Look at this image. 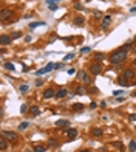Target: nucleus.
Returning <instances> with one entry per match:
<instances>
[{"label": "nucleus", "mask_w": 136, "mask_h": 152, "mask_svg": "<svg viewBox=\"0 0 136 152\" xmlns=\"http://www.w3.org/2000/svg\"><path fill=\"white\" fill-rule=\"evenodd\" d=\"M74 57V54H67L65 56V61H70V59H73Z\"/></svg>", "instance_id": "nucleus-36"}, {"label": "nucleus", "mask_w": 136, "mask_h": 152, "mask_svg": "<svg viewBox=\"0 0 136 152\" xmlns=\"http://www.w3.org/2000/svg\"><path fill=\"white\" fill-rule=\"evenodd\" d=\"M74 73H76L74 68H68V75H74Z\"/></svg>", "instance_id": "nucleus-37"}, {"label": "nucleus", "mask_w": 136, "mask_h": 152, "mask_svg": "<svg viewBox=\"0 0 136 152\" xmlns=\"http://www.w3.org/2000/svg\"><path fill=\"white\" fill-rule=\"evenodd\" d=\"M133 64H135V65H136V59H135V62H133Z\"/></svg>", "instance_id": "nucleus-47"}, {"label": "nucleus", "mask_w": 136, "mask_h": 152, "mask_svg": "<svg viewBox=\"0 0 136 152\" xmlns=\"http://www.w3.org/2000/svg\"><path fill=\"white\" fill-rule=\"evenodd\" d=\"M96 105H97L96 103H91V104H90V109H96Z\"/></svg>", "instance_id": "nucleus-44"}, {"label": "nucleus", "mask_w": 136, "mask_h": 152, "mask_svg": "<svg viewBox=\"0 0 136 152\" xmlns=\"http://www.w3.org/2000/svg\"><path fill=\"white\" fill-rule=\"evenodd\" d=\"M20 36H22V33H20V31H16V33H12V34H11V39H19Z\"/></svg>", "instance_id": "nucleus-24"}, {"label": "nucleus", "mask_w": 136, "mask_h": 152, "mask_svg": "<svg viewBox=\"0 0 136 152\" xmlns=\"http://www.w3.org/2000/svg\"><path fill=\"white\" fill-rule=\"evenodd\" d=\"M53 68H56V64H54V62H50L46 67H43V68H40V70H37V71H36V76H40V75H43V73H50Z\"/></svg>", "instance_id": "nucleus-2"}, {"label": "nucleus", "mask_w": 136, "mask_h": 152, "mask_svg": "<svg viewBox=\"0 0 136 152\" xmlns=\"http://www.w3.org/2000/svg\"><path fill=\"white\" fill-rule=\"evenodd\" d=\"M54 2H60V0H48V5H53Z\"/></svg>", "instance_id": "nucleus-43"}, {"label": "nucleus", "mask_w": 136, "mask_h": 152, "mask_svg": "<svg viewBox=\"0 0 136 152\" xmlns=\"http://www.w3.org/2000/svg\"><path fill=\"white\" fill-rule=\"evenodd\" d=\"M110 22H111V17H110V16H105L104 20H102L101 28H102V29H107V28H108V25H110Z\"/></svg>", "instance_id": "nucleus-6"}, {"label": "nucleus", "mask_w": 136, "mask_h": 152, "mask_svg": "<svg viewBox=\"0 0 136 152\" xmlns=\"http://www.w3.org/2000/svg\"><path fill=\"white\" fill-rule=\"evenodd\" d=\"M51 96H56L54 90H53V88H46V90L43 92V98H45V99H48V98H51Z\"/></svg>", "instance_id": "nucleus-9"}, {"label": "nucleus", "mask_w": 136, "mask_h": 152, "mask_svg": "<svg viewBox=\"0 0 136 152\" xmlns=\"http://www.w3.org/2000/svg\"><path fill=\"white\" fill-rule=\"evenodd\" d=\"M90 50H91V48H90V47H84V48H82V50H80V51H82V53H84V54H85V53H88V51H90Z\"/></svg>", "instance_id": "nucleus-35"}, {"label": "nucleus", "mask_w": 136, "mask_h": 152, "mask_svg": "<svg viewBox=\"0 0 136 152\" xmlns=\"http://www.w3.org/2000/svg\"><path fill=\"white\" fill-rule=\"evenodd\" d=\"M48 8H50L51 11H56L57 10V5H56V3H53V5H48Z\"/></svg>", "instance_id": "nucleus-33"}, {"label": "nucleus", "mask_w": 136, "mask_h": 152, "mask_svg": "<svg viewBox=\"0 0 136 152\" xmlns=\"http://www.w3.org/2000/svg\"><path fill=\"white\" fill-rule=\"evenodd\" d=\"M135 42H136V36H135Z\"/></svg>", "instance_id": "nucleus-48"}, {"label": "nucleus", "mask_w": 136, "mask_h": 152, "mask_svg": "<svg viewBox=\"0 0 136 152\" xmlns=\"http://www.w3.org/2000/svg\"><path fill=\"white\" fill-rule=\"evenodd\" d=\"M28 86H26V84H22V86H20V93H26V92H28Z\"/></svg>", "instance_id": "nucleus-22"}, {"label": "nucleus", "mask_w": 136, "mask_h": 152, "mask_svg": "<svg viewBox=\"0 0 136 152\" xmlns=\"http://www.w3.org/2000/svg\"><path fill=\"white\" fill-rule=\"evenodd\" d=\"M128 149H130L131 152H135V151H136V143H135V141H130V144H128Z\"/></svg>", "instance_id": "nucleus-25"}, {"label": "nucleus", "mask_w": 136, "mask_h": 152, "mask_svg": "<svg viewBox=\"0 0 136 152\" xmlns=\"http://www.w3.org/2000/svg\"><path fill=\"white\" fill-rule=\"evenodd\" d=\"M28 126H29L28 121H22V123L19 124V130H25V129H28Z\"/></svg>", "instance_id": "nucleus-17"}, {"label": "nucleus", "mask_w": 136, "mask_h": 152, "mask_svg": "<svg viewBox=\"0 0 136 152\" xmlns=\"http://www.w3.org/2000/svg\"><path fill=\"white\" fill-rule=\"evenodd\" d=\"M130 120H131V121H136V113H133V115H130Z\"/></svg>", "instance_id": "nucleus-41"}, {"label": "nucleus", "mask_w": 136, "mask_h": 152, "mask_svg": "<svg viewBox=\"0 0 136 152\" xmlns=\"http://www.w3.org/2000/svg\"><path fill=\"white\" fill-rule=\"evenodd\" d=\"M102 57H104V54H102V53H97V54H96V59H99V61H101Z\"/></svg>", "instance_id": "nucleus-38"}, {"label": "nucleus", "mask_w": 136, "mask_h": 152, "mask_svg": "<svg viewBox=\"0 0 136 152\" xmlns=\"http://www.w3.org/2000/svg\"><path fill=\"white\" fill-rule=\"evenodd\" d=\"M76 93H77V95H84V93H85L84 87H82V86H80V87H77V90H76Z\"/></svg>", "instance_id": "nucleus-27"}, {"label": "nucleus", "mask_w": 136, "mask_h": 152, "mask_svg": "<svg viewBox=\"0 0 136 152\" xmlns=\"http://www.w3.org/2000/svg\"><path fill=\"white\" fill-rule=\"evenodd\" d=\"M74 8H76V10H77V11H82V10H84V6H82V3H79V2H77V0H76V3H74Z\"/></svg>", "instance_id": "nucleus-23"}, {"label": "nucleus", "mask_w": 136, "mask_h": 152, "mask_svg": "<svg viewBox=\"0 0 136 152\" xmlns=\"http://www.w3.org/2000/svg\"><path fill=\"white\" fill-rule=\"evenodd\" d=\"M77 129H70V130H68V132H67V135H68V138H70V140H74V138L76 137H77Z\"/></svg>", "instance_id": "nucleus-8"}, {"label": "nucleus", "mask_w": 136, "mask_h": 152, "mask_svg": "<svg viewBox=\"0 0 136 152\" xmlns=\"http://www.w3.org/2000/svg\"><path fill=\"white\" fill-rule=\"evenodd\" d=\"M48 143H50V146H57V141L54 140V138H50V141H48Z\"/></svg>", "instance_id": "nucleus-32"}, {"label": "nucleus", "mask_w": 136, "mask_h": 152, "mask_svg": "<svg viewBox=\"0 0 136 152\" xmlns=\"http://www.w3.org/2000/svg\"><path fill=\"white\" fill-rule=\"evenodd\" d=\"M67 93H68V92L65 90V88H59V90L56 92V98L60 99V98H63V96H67Z\"/></svg>", "instance_id": "nucleus-10"}, {"label": "nucleus", "mask_w": 136, "mask_h": 152, "mask_svg": "<svg viewBox=\"0 0 136 152\" xmlns=\"http://www.w3.org/2000/svg\"><path fill=\"white\" fill-rule=\"evenodd\" d=\"M84 82L87 84V86H88V84H91V78H90V76L87 75V76H85V78H84Z\"/></svg>", "instance_id": "nucleus-30"}, {"label": "nucleus", "mask_w": 136, "mask_h": 152, "mask_svg": "<svg viewBox=\"0 0 136 152\" xmlns=\"http://www.w3.org/2000/svg\"><path fill=\"white\" fill-rule=\"evenodd\" d=\"M28 110H29V109H28V105H26V104H22V107H20V112L25 113V112H28Z\"/></svg>", "instance_id": "nucleus-28"}, {"label": "nucleus", "mask_w": 136, "mask_h": 152, "mask_svg": "<svg viewBox=\"0 0 136 152\" xmlns=\"http://www.w3.org/2000/svg\"><path fill=\"white\" fill-rule=\"evenodd\" d=\"M0 147H2V151H5V149H6V140H5V137L0 138Z\"/></svg>", "instance_id": "nucleus-20"}, {"label": "nucleus", "mask_w": 136, "mask_h": 152, "mask_svg": "<svg viewBox=\"0 0 136 152\" xmlns=\"http://www.w3.org/2000/svg\"><path fill=\"white\" fill-rule=\"evenodd\" d=\"M119 95H122V90H116L114 92V96H119Z\"/></svg>", "instance_id": "nucleus-39"}, {"label": "nucleus", "mask_w": 136, "mask_h": 152, "mask_svg": "<svg viewBox=\"0 0 136 152\" xmlns=\"http://www.w3.org/2000/svg\"><path fill=\"white\" fill-rule=\"evenodd\" d=\"M79 152H90V151H87V149H84V151H79Z\"/></svg>", "instance_id": "nucleus-46"}, {"label": "nucleus", "mask_w": 136, "mask_h": 152, "mask_svg": "<svg viewBox=\"0 0 136 152\" xmlns=\"http://www.w3.org/2000/svg\"><path fill=\"white\" fill-rule=\"evenodd\" d=\"M46 147L45 146H34V152H45Z\"/></svg>", "instance_id": "nucleus-19"}, {"label": "nucleus", "mask_w": 136, "mask_h": 152, "mask_svg": "<svg viewBox=\"0 0 136 152\" xmlns=\"http://www.w3.org/2000/svg\"><path fill=\"white\" fill-rule=\"evenodd\" d=\"M11 42V36H2V40H0V44L5 47V45H8Z\"/></svg>", "instance_id": "nucleus-14"}, {"label": "nucleus", "mask_w": 136, "mask_h": 152, "mask_svg": "<svg viewBox=\"0 0 136 152\" xmlns=\"http://www.w3.org/2000/svg\"><path fill=\"white\" fill-rule=\"evenodd\" d=\"M5 68H8V70H11V71H14V65L11 64V62H6L5 64Z\"/></svg>", "instance_id": "nucleus-26"}, {"label": "nucleus", "mask_w": 136, "mask_h": 152, "mask_svg": "<svg viewBox=\"0 0 136 152\" xmlns=\"http://www.w3.org/2000/svg\"><path fill=\"white\" fill-rule=\"evenodd\" d=\"M130 48V45L127 44L124 48H121V50H116L114 53L110 54V62L111 64H121L122 61H125V57H127V50Z\"/></svg>", "instance_id": "nucleus-1"}, {"label": "nucleus", "mask_w": 136, "mask_h": 152, "mask_svg": "<svg viewBox=\"0 0 136 152\" xmlns=\"http://www.w3.org/2000/svg\"><path fill=\"white\" fill-rule=\"evenodd\" d=\"M42 84H43V81H40V79H39V81H36V86H37V87H40Z\"/></svg>", "instance_id": "nucleus-40"}, {"label": "nucleus", "mask_w": 136, "mask_h": 152, "mask_svg": "<svg viewBox=\"0 0 136 152\" xmlns=\"http://www.w3.org/2000/svg\"><path fill=\"white\" fill-rule=\"evenodd\" d=\"M29 115H33V116H37V115H40V110H39V107L37 105H33V107H29Z\"/></svg>", "instance_id": "nucleus-7"}, {"label": "nucleus", "mask_w": 136, "mask_h": 152, "mask_svg": "<svg viewBox=\"0 0 136 152\" xmlns=\"http://www.w3.org/2000/svg\"><path fill=\"white\" fill-rule=\"evenodd\" d=\"M90 70H91V73H93V75H96V76H97V75H99L101 71H102V65H101V64H93Z\"/></svg>", "instance_id": "nucleus-4"}, {"label": "nucleus", "mask_w": 136, "mask_h": 152, "mask_svg": "<svg viewBox=\"0 0 136 152\" xmlns=\"http://www.w3.org/2000/svg\"><path fill=\"white\" fill-rule=\"evenodd\" d=\"M94 17H96V19H101V17H102V12H101V11H94Z\"/></svg>", "instance_id": "nucleus-34"}, {"label": "nucleus", "mask_w": 136, "mask_h": 152, "mask_svg": "<svg viewBox=\"0 0 136 152\" xmlns=\"http://www.w3.org/2000/svg\"><path fill=\"white\" fill-rule=\"evenodd\" d=\"M122 76L127 78V79H131V78H135V71L133 70H125L124 73H122Z\"/></svg>", "instance_id": "nucleus-12"}, {"label": "nucleus", "mask_w": 136, "mask_h": 152, "mask_svg": "<svg viewBox=\"0 0 136 152\" xmlns=\"http://www.w3.org/2000/svg\"><path fill=\"white\" fill-rule=\"evenodd\" d=\"M111 146H114V147H119V149H121V151L124 149V146H122V143H113Z\"/></svg>", "instance_id": "nucleus-31"}, {"label": "nucleus", "mask_w": 136, "mask_h": 152, "mask_svg": "<svg viewBox=\"0 0 136 152\" xmlns=\"http://www.w3.org/2000/svg\"><path fill=\"white\" fill-rule=\"evenodd\" d=\"M25 40H26V42H31L33 37H31V36H26V37H25Z\"/></svg>", "instance_id": "nucleus-42"}, {"label": "nucleus", "mask_w": 136, "mask_h": 152, "mask_svg": "<svg viewBox=\"0 0 136 152\" xmlns=\"http://www.w3.org/2000/svg\"><path fill=\"white\" fill-rule=\"evenodd\" d=\"M56 126H59V127H68V126H70V121L68 120H59V121H56Z\"/></svg>", "instance_id": "nucleus-11"}, {"label": "nucleus", "mask_w": 136, "mask_h": 152, "mask_svg": "<svg viewBox=\"0 0 136 152\" xmlns=\"http://www.w3.org/2000/svg\"><path fill=\"white\" fill-rule=\"evenodd\" d=\"M11 14H12L11 10H3V11H2V14H0V20H2V22H5V20L9 17Z\"/></svg>", "instance_id": "nucleus-5"}, {"label": "nucleus", "mask_w": 136, "mask_h": 152, "mask_svg": "<svg viewBox=\"0 0 136 152\" xmlns=\"http://www.w3.org/2000/svg\"><path fill=\"white\" fill-rule=\"evenodd\" d=\"M91 135H93V137H101V135H102V129H99V127L91 129Z\"/></svg>", "instance_id": "nucleus-16"}, {"label": "nucleus", "mask_w": 136, "mask_h": 152, "mask_svg": "<svg viewBox=\"0 0 136 152\" xmlns=\"http://www.w3.org/2000/svg\"><path fill=\"white\" fill-rule=\"evenodd\" d=\"M73 23H74V25H82V23H84V17H76V19L73 20Z\"/></svg>", "instance_id": "nucleus-21"}, {"label": "nucleus", "mask_w": 136, "mask_h": 152, "mask_svg": "<svg viewBox=\"0 0 136 152\" xmlns=\"http://www.w3.org/2000/svg\"><path fill=\"white\" fill-rule=\"evenodd\" d=\"M2 135H3L5 138H8V140H12V141L17 140V133H16V132H11V130H3Z\"/></svg>", "instance_id": "nucleus-3"}, {"label": "nucleus", "mask_w": 136, "mask_h": 152, "mask_svg": "<svg viewBox=\"0 0 136 152\" xmlns=\"http://www.w3.org/2000/svg\"><path fill=\"white\" fill-rule=\"evenodd\" d=\"M118 82H119V86H122V87H127V86H128V79L124 78V76H121V78L118 79Z\"/></svg>", "instance_id": "nucleus-13"}, {"label": "nucleus", "mask_w": 136, "mask_h": 152, "mask_svg": "<svg viewBox=\"0 0 136 152\" xmlns=\"http://www.w3.org/2000/svg\"><path fill=\"white\" fill-rule=\"evenodd\" d=\"M122 101H124V96L122 98H116V103H122Z\"/></svg>", "instance_id": "nucleus-45"}, {"label": "nucleus", "mask_w": 136, "mask_h": 152, "mask_svg": "<svg viewBox=\"0 0 136 152\" xmlns=\"http://www.w3.org/2000/svg\"><path fill=\"white\" fill-rule=\"evenodd\" d=\"M45 22H33V23H29V29H36L37 27H43Z\"/></svg>", "instance_id": "nucleus-15"}, {"label": "nucleus", "mask_w": 136, "mask_h": 152, "mask_svg": "<svg viewBox=\"0 0 136 152\" xmlns=\"http://www.w3.org/2000/svg\"><path fill=\"white\" fill-rule=\"evenodd\" d=\"M82 109H84V105L82 104H73V110H76V112H80V110H82Z\"/></svg>", "instance_id": "nucleus-18"}, {"label": "nucleus", "mask_w": 136, "mask_h": 152, "mask_svg": "<svg viewBox=\"0 0 136 152\" xmlns=\"http://www.w3.org/2000/svg\"><path fill=\"white\" fill-rule=\"evenodd\" d=\"M85 76H87V73H85V71H79V73H77V78H79V79H82V81H84Z\"/></svg>", "instance_id": "nucleus-29"}]
</instances>
